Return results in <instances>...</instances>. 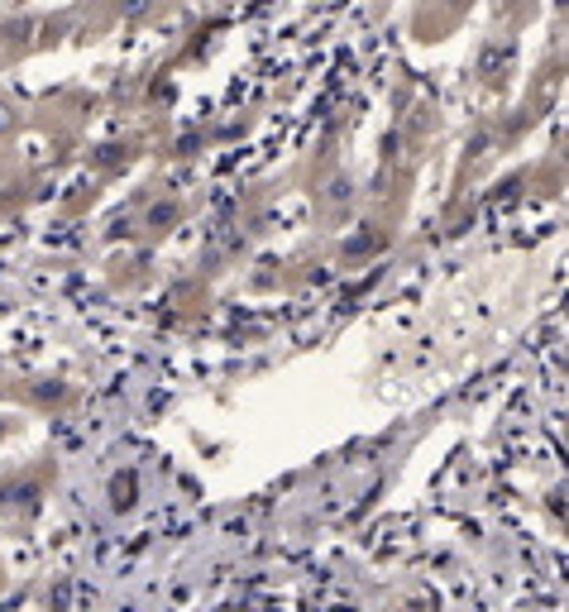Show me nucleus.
I'll list each match as a JSON object with an SVG mask.
<instances>
[{"label": "nucleus", "mask_w": 569, "mask_h": 612, "mask_svg": "<svg viewBox=\"0 0 569 612\" xmlns=\"http://www.w3.org/2000/svg\"><path fill=\"white\" fill-rule=\"evenodd\" d=\"M139 503H144V479H139V469H115L106 479V507L115 517H130V512H139Z\"/></svg>", "instance_id": "1"}, {"label": "nucleus", "mask_w": 569, "mask_h": 612, "mask_svg": "<svg viewBox=\"0 0 569 612\" xmlns=\"http://www.w3.org/2000/svg\"><path fill=\"white\" fill-rule=\"evenodd\" d=\"M507 72H512V44H503V39L483 44V53H479V77H483V87H498Z\"/></svg>", "instance_id": "2"}, {"label": "nucleus", "mask_w": 569, "mask_h": 612, "mask_svg": "<svg viewBox=\"0 0 569 612\" xmlns=\"http://www.w3.org/2000/svg\"><path fill=\"white\" fill-rule=\"evenodd\" d=\"M177 220H182V201H154V206H149V211H144V230H149V235H168V230H173Z\"/></svg>", "instance_id": "3"}, {"label": "nucleus", "mask_w": 569, "mask_h": 612, "mask_svg": "<svg viewBox=\"0 0 569 612\" xmlns=\"http://www.w3.org/2000/svg\"><path fill=\"white\" fill-rule=\"evenodd\" d=\"M321 206H326L330 216L350 211V206H354V182H350V177H345V173L330 177V187H326V197H321Z\"/></svg>", "instance_id": "4"}, {"label": "nucleus", "mask_w": 569, "mask_h": 612, "mask_svg": "<svg viewBox=\"0 0 569 612\" xmlns=\"http://www.w3.org/2000/svg\"><path fill=\"white\" fill-rule=\"evenodd\" d=\"M158 10H163V0H115V15L130 24V29L134 24H149Z\"/></svg>", "instance_id": "5"}, {"label": "nucleus", "mask_w": 569, "mask_h": 612, "mask_svg": "<svg viewBox=\"0 0 569 612\" xmlns=\"http://www.w3.org/2000/svg\"><path fill=\"white\" fill-rule=\"evenodd\" d=\"M359 230H364V235H359V240H345V254H369V249H378V244H383V235H378V225H359Z\"/></svg>", "instance_id": "6"}, {"label": "nucleus", "mask_w": 569, "mask_h": 612, "mask_svg": "<svg viewBox=\"0 0 569 612\" xmlns=\"http://www.w3.org/2000/svg\"><path fill=\"white\" fill-rule=\"evenodd\" d=\"M34 493H39L34 483H15V488H5V493H0V503H24V498H34Z\"/></svg>", "instance_id": "7"}, {"label": "nucleus", "mask_w": 569, "mask_h": 612, "mask_svg": "<svg viewBox=\"0 0 569 612\" xmlns=\"http://www.w3.org/2000/svg\"><path fill=\"white\" fill-rule=\"evenodd\" d=\"M10 130H15V106L0 101V134H10Z\"/></svg>", "instance_id": "8"}]
</instances>
